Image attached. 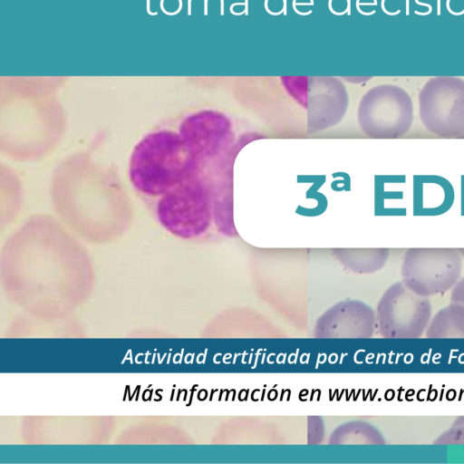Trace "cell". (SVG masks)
Here are the masks:
<instances>
[{"label":"cell","instance_id":"obj_17","mask_svg":"<svg viewBox=\"0 0 464 464\" xmlns=\"http://www.w3.org/2000/svg\"><path fill=\"white\" fill-rule=\"evenodd\" d=\"M346 2H347V8H346L347 14L351 15V14H352V12H351V0H346Z\"/></svg>","mask_w":464,"mask_h":464},{"label":"cell","instance_id":"obj_9","mask_svg":"<svg viewBox=\"0 0 464 464\" xmlns=\"http://www.w3.org/2000/svg\"><path fill=\"white\" fill-rule=\"evenodd\" d=\"M111 172L112 171H109L105 178L102 179V177H100L97 185H95V183L97 182L98 178L94 179V181L93 177L87 179V184L84 179H81L80 183H78L77 179H73L72 181L75 184L72 186V191L65 189L66 192L72 193V198L64 197V198H53V201L64 199H66V201L72 200V206L66 207V208H72L73 214L79 210L76 215H79V213L87 215L86 220L101 221L102 218H105L104 215L102 214H108L109 210H111L108 208L110 204H112V200H110L109 198L125 197L121 184L104 192L102 191L119 182V180H117L118 177H115L109 183L105 185L102 184Z\"/></svg>","mask_w":464,"mask_h":464},{"label":"cell","instance_id":"obj_18","mask_svg":"<svg viewBox=\"0 0 464 464\" xmlns=\"http://www.w3.org/2000/svg\"><path fill=\"white\" fill-rule=\"evenodd\" d=\"M437 14L440 15V0H437Z\"/></svg>","mask_w":464,"mask_h":464},{"label":"cell","instance_id":"obj_5","mask_svg":"<svg viewBox=\"0 0 464 464\" xmlns=\"http://www.w3.org/2000/svg\"><path fill=\"white\" fill-rule=\"evenodd\" d=\"M362 130L374 139H398L406 134L413 122L410 97L398 88L386 87L369 93L358 110Z\"/></svg>","mask_w":464,"mask_h":464},{"label":"cell","instance_id":"obj_16","mask_svg":"<svg viewBox=\"0 0 464 464\" xmlns=\"http://www.w3.org/2000/svg\"><path fill=\"white\" fill-rule=\"evenodd\" d=\"M283 1V13H284V15H286L287 14V0H282Z\"/></svg>","mask_w":464,"mask_h":464},{"label":"cell","instance_id":"obj_13","mask_svg":"<svg viewBox=\"0 0 464 464\" xmlns=\"http://www.w3.org/2000/svg\"><path fill=\"white\" fill-rule=\"evenodd\" d=\"M450 303L464 305V276L460 277L451 288Z\"/></svg>","mask_w":464,"mask_h":464},{"label":"cell","instance_id":"obj_12","mask_svg":"<svg viewBox=\"0 0 464 464\" xmlns=\"http://www.w3.org/2000/svg\"><path fill=\"white\" fill-rule=\"evenodd\" d=\"M435 445L464 444V416L458 417L451 426L441 433L434 441Z\"/></svg>","mask_w":464,"mask_h":464},{"label":"cell","instance_id":"obj_3","mask_svg":"<svg viewBox=\"0 0 464 464\" xmlns=\"http://www.w3.org/2000/svg\"><path fill=\"white\" fill-rule=\"evenodd\" d=\"M461 269L458 249L413 247L404 254L401 281L414 293L430 297L451 289L460 278Z\"/></svg>","mask_w":464,"mask_h":464},{"label":"cell","instance_id":"obj_6","mask_svg":"<svg viewBox=\"0 0 464 464\" xmlns=\"http://www.w3.org/2000/svg\"><path fill=\"white\" fill-rule=\"evenodd\" d=\"M175 125L199 169L235 143L230 120L217 111L189 112L177 120Z\"/></svg>","mask_w":464,"mask_h":464},{"label":"cell","instance_id":"obj_22","mask_svg":"<svg viewBox=\"0 0 464 464\" xmlns=\"http://www.w3.org/2000/svg\"><path fill=\"white\" fill-rule=\"evenodd\" d=\"M459 254L464 256V248H458Z\"/></svg>","mask_w":464,"mask_h":464},{"label":"cell","instance_id":"obj_19","mask_svg":"<svg viewBox=\"0 0 464 464\" xmlns=\"http://www.w3.org/2000/svg\"><path fill=\"white\" fill-rule=\"evenodd\" d=\"M220 14L224 15V0H220Z\"/></svg>","mask_w":464,"mask_h":464},{"label":"cell","instance_id":"obj_7","mask_svg":"<svg viewBox=\"0 0 464 464\" xmlns=\"http://www.w3.org/2000/svg\"><path fill=\"white\" fill-rule=\"evenodd\" d=\"M261 138L264 136L252 133L241 136L231 148L199 169L210 192L214 223L218 231L227 237L237 235L233 218L235 159L248 142Z\"/></svg>","mask_w":464,"mask_h":464},{"label":"cell","instance_id":"obj_11","mask_svg":"<svg viewBox=\"0 0 464 464\" xmlns=\"http://www.w3.org/2000/svg\"><path fill=\"white\" fill-rule=\"evenodd\" d=\"M354 252L352 267L361 273H372L381 269L389 256L387 248L356 249Z\"/></svg>","mask_w":464,"mask_h":464},{"label":"cell","instance_id":"obj_20","mask_svg":"<svg viewBox=\"0 0 464 464\" xmlns=\"http://www.w3.org/2000/svg\"><path fill=\"white\" fill-rule=\"evenodd\" d=\"M245 3H246V6H245V14L246 15H248V0H245Z\"/></svg>","mask_w":464,"mask_h":464},{"label":"cell","instance_id":"obj_10","mask_svg":"<svg viewBox=\"0 0 464 464\" xmlns=\"http://www.w3.org/2000/svg\"><path fill=\"white\" fill-rule=\"evenodd\" d=\"M425 336L431 339H464V305L450 303L439 310L430 318Z\"/></svg>","mask_w":464,"mask_h":464},{"label":"cell","instance_id":"obj_8","mask_svg":"<svg viewBox=\"0 0 464 464\" xmlns=\"http://www.w3.org/2000/svg\"><path fill=\"white\" fill-rule=\"evenodd\" d=\"M433 84L420 94V120L431 133L456 137L464 133V86Z\"/></svg>","mask_w":464,"mask_h":464},{"label":"cell","instance_id":"obj_21","mask_svg":"<svg viewBox=\"0 0 464 464\" xmlns=\"http://www.w3.org/2000/svg\"><path fill=\"white\" fill-rule=\"evenodd\" d=\"M409 0H406V15H409Z\"/></svg>","mask_w":464,"mask_h":464},{"label":"cell","instance_id":"obj_14","mask_svg":"<svg viewBox=\"0 0 464 464\" xmlns=\"http://www.w3.org/2000/svg\"><path fill=\"white\" fill-rule=\"evenodd\" d=\"M415 3L417 5H424V6H428L429 7V11L425 12V13H420V12L415 11L414 13L416 14H419V15H428V14H430L432 12V7H431V5L430 4L422 3V2H420L419 0H415Z\"/></svg>","mask_w":464,"mask_h":464},{"label":"cell","instance_id":"obj_4","mask_svg":"<svg viewBox=\"0 0 464 464\" xmlns=\"http://www.w3.org/2000/svg\"><path fill=\"white\" fill-rule=\"evenodd\" d=\"M428 297L409 289L402 281L392 285L377 305L379 333L389 339H417L425 334L431 318Z\"/></svg>","mask_w":464,"mask_h":464},{"label":"cell","instance_id":"obj_15","mask_svg":"<svg viewBox=\"0 0 464 464\" xmlns=\"http://www.w3.org/2000/svg\"><path fill=\"white\" fill-rule=\"evenodd\" d=\"M384 2H385V0H382V4H381V5H382V11H383L386 14H389V15H395V14H400V13H401V10H398V11H396V12H394V13H390V12H388V11L386 10L385 6H384Z\"/></svg>","mask_w":464,"mask_h":464},{"label":"cell","instance_id":"obj_1","mask_svg":"<svg viewBox=\"0 0 464 464\" xmlns=\"http://www.w3.org/2000/svg\"><path fill=\"white\" fill-rule=\"evenodd\" d=\"M199 169L189 156L175 123H161L134 145L129 161L130 182L148 203L155 200L192 170Z\"/></svg>","mask_w":464,"mask_h":464},{"label":"cell","instance_id":"obj_2","mask_svg":"<svg viewBox=\"0 0 464 464\" xmlns=\"http://www.w3.org/2000/svg\"><path fill=\"white\" fill-rule=\"evenodd\" d=\"M146 206L162 228L180 239L202 237L214 222L210 192L199 169Z\"/></svg>","mask_w":464,"mask_h":464}]
</instances>
